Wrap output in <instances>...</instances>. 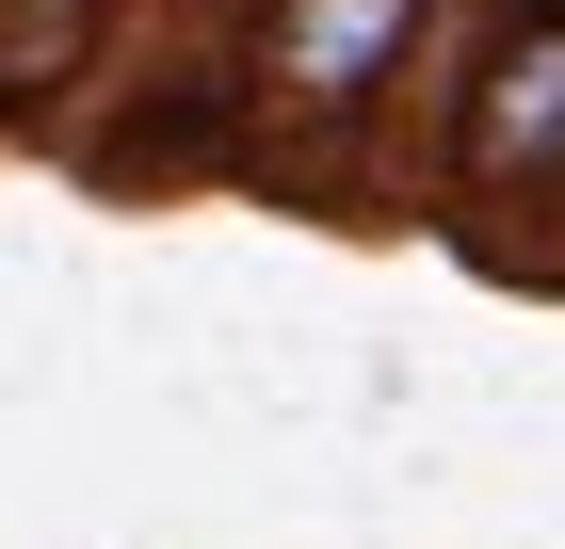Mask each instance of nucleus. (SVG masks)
Returning <instances> with one entry per match:
<instances>
[{"instance_id":"obj_1","label":"nucleus","mask_w":565,"mask_h":549,"mask_svg":"<svg viewBox=\"0 0 565 549\" xmlns=\"http://www.w3.org/2000/svg\"><path fill=\"white\" fill-rule=\"evenodd\" d=\"M420 33V0H275V49L259 82L291 97V114H355V97L388 82V49Z\"/></svg>"},{"instance_id":"obj_2","label":"nucleus","mask_w":565,"mask_h":549,"mask_svg":"<svg viewBox=\"0 0 565 549\" xmlns=\"http://www.w3.org/2000/svg\"><path fill=\"white\" fill-rule=\"evenodd\" d=\"M518 146L533 162H565V17L484 82V114H469V178H518Z\"/></svg>"},{"instance_id":"obj_3","label":"nucleus","mask_w":565,"mask_h":549,"mask_svg":"<svg viewBox=\"0 0 565 549\" xmlns=\"http://www.w3.org/2000/svg\"><path fill=\"white\" fill-rule=\"evenodd\" d=\"M82 65H97V0H0V114L65 97Z\"/></svg>"}]
</instances>
